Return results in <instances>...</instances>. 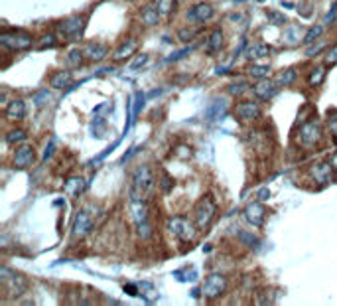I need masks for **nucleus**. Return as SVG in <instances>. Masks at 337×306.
<instances>
[{"label": "nucleus", "instance_id": "f257e3e1", "mask_svg": "<svg viewBox=\"0 0 337 306\" xmlns=\"http://www.w3.org/2000/svg\"><path fill=\"white\" fill-rule=\"evenodd\" d=\"M156 176L148 164L138 166L132 174V200H146L154 192Z\"/></svg>", "mask_w": 337, "mask_h": 306}, {"label": "nucleus", "instance_id": "f03ea898", "mask_svg": "<svg viewBox=\"0 0 337 306\" xmlns=\"http://www.w3.org/2000/svg\"><path fill=\"white\" fill-rule=\"evenodd\" d=\"M168 229L180 239V241H184V243H192V241L196 239V235H198V225H196V221H190V219L184 217V215H174V217H170Z\"/></svg>", "mask_w": 337, "mask_h": 306}, {"label": "nucleus", "instance_id": "7ed1b4c3", "mask_svg": "<svg viewBox=\"0 0 337 306\" xmlns=\"http://www.w3.org/2000/svg\"><path fill=\"white\" fill-rule=\"evenodd\" d=\"M0 44L6 48V50H12V52H26L34 46V38L28 34V32H22V30H14V32H4L0 36Z\"/></svg>", "mask_w": 337, "mask_h": 306}, {"label": "nucleus", "instance_id": "20e7f679", "mask_svg": "<svg viewBox=\"0 0 337 306\" xmlns=\"http://www.w3.org/2000/svg\"><path fill=\"white\" fill-rule=\"evenodd\" d=\"M215 213H217V204L213 202V198L203 196L200 204L196 205V225H198V229H207L209 223L213 221Z\"/></svg>", "mask_w": 337, "mask_h": 306}, {"label": "nucleus", "instance_id": "39448f33", "mask_svg": "<svg viewBox=\"0 0 337 306\" xmlns=\"http://www.w3.org/2000/svg\"><path fill=\"white\" fill-rule=\"evenodd\" d=\"M225 290H227V278H225L223 274H219V272L209 274V276L205 278V282H203V286H202L203 296H205L207 300H215V298H219Z\"/></svg>", "mask_w": 337, "mask_h": 306}, {"label": "nucleus", "instance_id": "423d86ee", "mask_svg": "<svg viewBox=\"0 0 337 306\" xmlns=\"http://www.w3.org/2000/svg\"><path fill=\"white\" fill-rule=\"evenodd\" d=\"M85 26H87V20L83 16H71V18L58 24V30H60V34L66 36V38H79V36L83 34Z\"/></svg>", "mask_w": 337, "mask_h": 306}, {"label": "nucleus", "instance_id": "0eeeda50", "mask_svg": "<svg viewBox=\"0 0 337 306\" xmlns=\"http://www.w3.org/2000/svg\"><path fill=\"white\" fill-rule=\"evenodd\" d=\"M320 138H322V127L316 119L306 121L300 127V142L304 146H314V144L320 142Z\"/></svg>", "mask_w": 337, "mask_h": 306}, {"label": "nucleus", "instance_id": "6e6552de", "mask_svg": "<svg viewBox=\"0 0 337 306\" xmlns=\"http://www.w3.org/2000/svg\"><path fill=\"white\" fill-rule=\"evenodd\" d=\"M242 215L246 219L248 225H254V227H260L264 223V215H266V207L260 200L256 202H248L246 207L242 209Z\"/></svg>", "mask_w": 337, "mask_h": 306}, {"label": "nucleus", "instance_id": "1a4fd4ad", "mask_svg": "<svg viewBox=\"0 0 337 306\" xmlns=\"http://www.w3.org/2000/svg\"><path fill=\"white\" fill-rule=\"evenodd\" d=\"M34 162H36L34 148H32L30 144H20V146L16 148L14 156H12V164H14V168H18V170H24V168L32 166Z\"/></svg>", "mask_w": 337, "mask_h": 306}, {"label": "nucleus", "instance_id": "9d476101", "mask_svg": "<svg viewBox=\"0 0 337 306\" xmlns=\"http://www.w3.org/2000/svg\"><path fill=\"white\" fill-rule=\"evenodd\" d=\"M213 14H215V8L209 2H198L188 10V20L196 24H203V22H209Z\"/></svg>", "mask_w": 337, "mask_h": 306}, {"label": "nucleus", "instance_id": "9b49d317", "mask_svg": "<svg viewBox=\"0 0 337 306\" xmlns=\"http://www.w3.org/2000/svg\"><path fill=\"white\" fill-rule=\"evenodd\" d=\"M334 170L336 168L332 166V162H318L310 168V176L318 186H328L334 178Z\"/></svg>", "mask_w": 337, "mask_h": 306}, {"label": "nucleus", "instance_id": "f8f14e48", "mask_svg": "<svg viewBox=\"0 0 337 306\" xmlns=\"http://www.w3.org/2000/svg\"><path fill=\"white\" fill-rule=\"evenodd\" d=\"M233 111H235L236 119H240V121H244V123L256 121V119L260 117V107H258V103H254V101L236 103Z\"/></svg>", "mask_w": 337, "mask_h": 306}, {"label": "nucleus", "instance_id": "ddd939ff", "mask_svg": "<svg viewBox=\"0 0 337 306\" xmlns=\"http://www.w3.org/2000/svg\"><path fill=\"white\" fill-rule=\"evenodd\" d=\"M91 227H93V217H91L89 209H81L73 221V237H85L91 231Z\"/></svg>", "mask_w": 337, "mask_h": 306}, {"label": "nucleus", "instance_id": "4468645a", "mask_svg": "<svg viewBox=\"0 0 337 306\" xmlns=\"http://www.w3.org/2000/svg\"><path fill=\"white\" fill-rule=\"evenodd\" d=\"M278 89H280L278 81H272L268 77L258 79V81L252 85V93H254L258 99H272V97H276Z\"/></svg>", "mask_w": 337, "mask_h": 306}, {"label": "nucleus", "instance_id": "2eb2a0df", "mask_svg": "<svg viewBox=\"0 0 337 306\" xmlns=\"http://www.w3.org/2000/svg\"><path fill=\"white\" fill-rule=\"evenodd\" d=\"M83 52H85V58L89 62H102L108 56V48L104 44H99V42H89L83 48Z\"/></svg>", "mask_w": 337, "mask_h": 306}, {"label": "nucleus", "instance_id": "dca6fc26", "mask_svg": "<svg viewBox=\"0 0 337 306\" xmlns=\"http://www.w3.org/2000/svg\"><path fill=\"white\" fill-rule=\"evenodd\" d=\"M4 113L10 121H22L26 117V103H24V99H12L8 103V107L4 109Z\"/></svg>", "mask_w": 337, "mask_h": 306}, {"label": "nucleus", "instance_id": "f3484780", "mask_svg": "<svg viewBox=\"0 0 337 306\" xmlns=\"http://www.w3.org/2000/svg\"><path fill=\"white\" fill-rule=\"evenodd\" d=\"M136 48H138V42H136V40H126V42H124L122 46H118V50L112 54L114 62H126V60H130L136 54Z\"/></svg>", "mask_w": 337, "mask_h": 306}, {"label": "nucleus", "instance_id": "a211bd4d", "mask_svg": "<svg viewBox=\"0 0 337 306\" xmlns=\"http://www.w3.org/2000/svg\"><path fill=\"white\" fill-rule=\"evenodd\" d=\"M71 83H73V75H71V71H58V73H54L52 77H50V85L54 87V89H60V91H66L71 87Z\"/></svg>", "mask_w": 337, "mask_h": 306}, {"label": "nucleus", "instance_id": "6ab92c4d", "mask_svg": "<svg viewBox=\"0 0 337 306\" xmlns=\"http://www.w3.org/2000/svg\"><path fill=\"white\" fill-rule=\"evenodd\" d=\"M160 18H162V14L158 12L156 4H150V6H146V8L142 10V14H140V20H142V24H144V26H148V28L156 26V24L160 22Z\"/></svg>", "mask_w": 337, "mask_h": 306}, {"label": "nucleus", "instance_id": "aec40b11", "mask_svg": "<svg viewBox=\"0 0 337 306\" xmlns=\"http://www.w3.org/2000/svg\"><path fill=\"white\" fill-rule=\"evenodd\" d=\"M223 30L221 28H215V30H211V34L207 38V52L209 54H217V52H221L223 50Z\"/></svg>", "mask_w": 337, "mask_h": 306}, {"label": "nucleus", "instance_id": "412c9836", "mask_svg": "<svg viewBox=\"0 0 337 306\" xmlns=\"http://www.w3.org/2000/svg\"><path fill=\"white\" fill-rule=\"evenodd\" d=\"M64 188H66V192H68L69 196L77 198V196H81V194H83V190H85V182H83V178H81V176H75V178H69V180H66Z\"/></svg>", "mask_w": 337, "mask_h": 306}, {"label": "nucleus", "instance_id": "4be33fe9", "mask_svg": "<svg viewBox=\"0 0 337 306\" xmlns=\"http://www.w3.org/2000/svg\"><path fill=\"white\" fill-rule=\"evenodd\" d=\"M326 75H328L326 66H316V68L312 69V73L308 75V85L310 87H320L326 81Z\"/></svg>", "mask_w": 337, "mask_h": 306}, {"label": "nucleus", "instance_id": "5701e85b", "mask_svg": "<svg viewBox=\"0 0 337 306\" xmlns=\"http://www.w3.org/2000/svg\"><path fill=\"white\" fill-rule=\"evenodd\" d=\"M276 81H278L280 87H284V85H286V87H288V85H294V83L298 81V73H296V69L286 68L276 75Z\"/></svg>", "mask_w": 337, "mask_h": 306}, {"label": "nucleus", "instance_id": "b1692460", "mask_svg": "<svg viewBox=\"0 0 337 306\" xmlns=\"http://www.w3.org/2000/svg\"><path fill=\"white\" fill-rule=\"evenodd\" d=\"M248 89H250V85H248L244 79H238V81H233V83L227 85V93H229L231 97H242Z\"/></svg>", "mask_w": 337, "mask_h": 306}, {"label": "nucleus", "instance_id": "393cba45", "mask_svg": "<svg viewBox=\"0 0 337 306\" xmlns=\"http://www.w3.org/2000/svg\"><path fill=\"white\" fill-rule=\"evenodd\" d=\"M83 60H85V52L83 50H77V48H73V50H69L68 52V66L69 68H81L83 66Z\"/></svg>", "mask_w": 337, "mask_h": 306}, {"label": "nucleus", "instance_id": "a878e982", "mask_svg": "<svg viewBox=\"0 0 337 306\" xmlns=\"http://www.w3.org/2000/svg\"><path fill=\"white\" fill-rule=\"evenodd\" d=\"M154 4L158 8V12L162 14V18L170 16L176 10V0H154Z\"/></svg>", "mask_w": 337, "mask_h": 306}, {"label": "nucleus", "instance_id": "bb28decb", "mask_svg": "<svg viewBox=\"0 0 337 306\" xmlns=\"http://www.w3.org/2000/svg\"><path fill=\"white\" fill-rule=\"evenodd\" d=\"M26 138H28L26 131H20V129H12V131H8V133H6V136H4L6 144H16V142H24Z\"/></svg>", "mask_w": 337, "mask_h": 306}, {"label": "nucleus", "instance_id": "cd10ccee", "mask_svg": "<svg viewBox=\"0 0 337 306\" xmlns=\"http://www.w3.org/2000/svg\"><path fill=\"white\" fill-rule=\"evenodd\" d=\"M272 68L270 66H264V64H258V66H252V68H248V73L254 77V79H264V77H268Z\"/></svg>", "mask_w": 337, "mask_h": 306}, {"label": "nucleus", "instance_id": "c85d7f7f", "mask_svg": "<svg viewBox=\"0 0 337 306\" xmlns=\"http://www.w3.org/2000/svg\"><path fill=\"white\" fill-rule=\"evenodd\" d=\"M268 54H270L268 46L258 44V46H254V48H250V50H248V60H254V58H264V56H268Z\"/></svg>", "mask_w": 337, "mask_h": 306}, {"label": "nucleus", "instance_id": "c756f323", "mask_svg": "<svg viewBox=\"0 0 337 306\" xmlns=\"http://www.w3.org/2000/svg\"><path fill=\"white\" fill-rule=\"evenodd\" d=\"M322 34H324V26H320V24L312 26V28L308 30V34L304 36V44H312L314 40H318Z\"/></svg>", "mask_w": 337, "mask_h": 306}, {"label": "nucleus", "instance_id": "7c9ffc66", "mask_svg": "<svg viewBox=\"0 0 337 306\" xmlns=\"http://www.w3.org/2000/svg\"><path fill=\"white\" fill-rule=\"evenodd\" d=\"M56 44H58V40H56V36L54 34H44L40 40H38V48H40V50L52 48V46H56Z\"/></svg>", "mask_w": 337, "mask_h": 306}, {"label": "nucleus", "instance_id": "2f4dec72", "mask_svg": "<svg viewBox=\"0 0 337 306\" xmlns=\"http://www.w3.org/2000/svg\"><path fill=\"white\" fill-rule=\"evenodd\" d=\"M332 115H330V119H328V129H330V133L334 136V140L337 142V111H330Z\"/></svg>", "mask_w": 337, "mask_h": 306}, {"label": "nucleus", "instance_id": "473e14b6", "mask_svg": "<svg viewBox=\"0 0 337 306\" xmlns=\"http://www.w3.org/2000/svg\"><path fill=\"white\" fill-rule=\"evenodd\" d=\"M266 16H268V20L272 22V24H286V16L284 14H280V12H274V10H270V12H266Z\"/></svg>", "mask_w": 337, "mask_h": 306}, {"label": "nucleus", "instance_id": "72a5a7b5", "mask_svg": "<svg viewBox=\"0 0 337 306\" xmlns=\"http://www.w3.org/2000/svg\"><path fill=\"white\" fill-rule=\"evenodd\" d=\"M148 62V54H138L134 60L130 62V69H140L144 68V64Z\"/></svg>", "mask_w": 337, "mask_h": 306}, {"label": "nucleus", "instance_id": "f704fd0d", "mask_svg": "<svg viewBox=\"0 0 337 306\" xmlns=\"http://www.w3.org/2000/svg\"><path fill=\"white\" fill-rule=\"evenodd\" d=\"M178 38H180V42L188 44V42H192V40L196 38V32H194V30H188V28H182V30L178 32Z\"/></svg>", "mask_w": 337, "mask_h": 306}, {"label": "nucleus", "instance_id": "c9c22d12", "mask_svg": "<svg viewBox=\"0 0 337 306\" xmlns=\"http://www.w3.org/2000/svg\"><path fill=\"white\" fill-rule=\"evenodd\" d=\"M194 48H196V46H186V48H184L182 52H178V54H172V56H170L168 60H166V62H176V60H180V58L188 56V54H190V52H192Z\"/></svg>", "mask_w": 337, "mask_h": 306}, {"label": "nucleus", "instance_id": "e433bc0d", "mask_svg": "<svg viewBox=\"0 0 337 306\" xmlns=\"http://www.w3.org/2000/svg\"><path fill=\"white\" fill-rule=\"evenodd\" d=\"M326 64H332V66L337 64V44L328 50V54H326Z\"/></svg>", "mask_w": 337, "mask_h": 306}, {"label": "nucleus", "instance_id": "4c0bfd02", "mask_svg": "<svg viewBox=\"0 0 337 306\" xmlns=\"http://www.w3.org/2000/svg\"><path fill=\"white\" fill-rule=\"evenodd\" d=\"M270 302H272V298L268 296V290H264L262 294L256 296V304H270Z\"/></svg>", "mask_w": 337, "mask_h": 306}, {"label": "nucleus", "instance_id": "58836bf2", "mask_svg": "<svg viewBox=\"0 0 337 306\" xmlns=\"http://www.w3.org/2000/svg\"><path fill=\"white\" fill-rule=\"evenodd\" d=\"M54 148H56V144H54V142H50V146H48V148H46V152H44V162H48V160L52 158Z\"/></svg>", "mask_w": 337, "mask_h": 306}, {"label": "nucleus", "instance_id": "ea45409f", "mask_svg": "<svg viewBox=\"0 0 337 306\" xmlns=\"http://www.w3.org/2000/svg\"><path fill=\"white\" fill-rule=\"evenodd\" d=\"M266 198H270V190H266V188L258 190V200H260V202H264Z\"/></svg>", "mask_w": 337, "mask_h": 306}, {"label": "nucleus", "instance_id": "a19ab883", "mask_svg": "<svg viewBox=\"0 0 337 306\" xmlns=\"http://www.w3.org/2000/svg\"><path fill=\"white\" fill-rule=\"evenodd\" d=\"M134 284H124V292H128V294H138V290L132 288Z\"/></svg>", "mask_w": 337, "mask_h": 306}, {"label": "nucleus", "instance_id": "79ce46f5", "mask_svg": "<svg viewBox=\"0 0 337 306\" xmlns=\"http://www.w3.org/2000/svg\"><path fill=\"white\" fill-rule=\"evenodd\" d=\"M330 162H332V166H334V168H336V170H337V152H334V154H332Z\"/></svg>", "mask_w": 337, "mask_h": 306}]
</instances>
